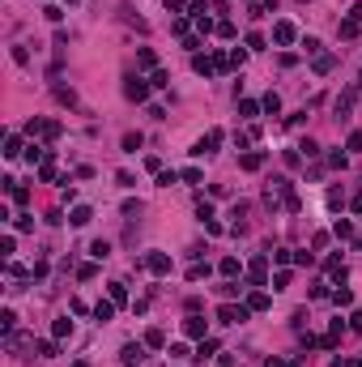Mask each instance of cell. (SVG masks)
I'll return each mask as SVG.
<instances>
[{
	"instance_id": "277c9868",
	"label": "cell",
	"mask_w": 362,
	"mask_h": 367,
	"mask_svg": "<svg viewBox=\"0 0 362 367\" xmlns=\"http://www.w3.org/2000/svg\"><path fill=\"white\" fill-rule=\"evenodd\" d=\"M145 265H149L153 274H171V256H166V252H149V256H145Z\"/></svg>"
},
{
	"instance_id": "2e32d148",
	"label": "cell",
	"mask_w": 362,
	"mask_h": 367,
	"mask_svg": "<svg viewBox=\"0 0 362 367\" xmlns=\"http://www.w3.org/2000/svg\"><path fill=\"white\" fill-rule=\"evenodd\" d=\"M137 64H141V68H153V64H158V56H153L149 47H141V52H137Z\"/></svg>"
},
{
	"instance_id": "8fae6325",
	"label": "cell",
	"mask_w": 362,
	"mask_h": 367,
	"mask_svg": "<svg viewBox=\"0 0 362 367\" xmlns=\"http://www.w3.org/2000/svg\"><path fill=\"white\" fill-rule=\"evenodd\" d=\"M247 282H251V286H264V256H260V260H251V269H247Z\"/></svg>"
},
{
	"instance_id": "7a4b0ae2",
	"label": "cell",
	"mask_w": 362,
	"mask_h": 367,
	"mask_svg": "<svg viewBox=\"0 0 362 367\" xmlns=\"http://www.w3.org/2000/svg\"><path fill=\"white\" fill-rule=\"evenodd\" d=\"M124 94H128L132 103H145V94H149V86H145L141 77H128V81H124Z\"/></svg>"
},
{
	"instance_id": "9a60e30c",
	"label": "cell",
	"mask_w": 362,
	"mask_h": 367,
	"mask_svg": "<svg viewBox=\"0 0 362 367\" xmlns=\"http://www.w3.org/2000/svg\"><path fill=\"white\" fill-rule=\"evenodd\" d=\"M51 337H72V321L68 316H60V321L51 325Z\"/></svg>"
},
{
	"instance_id": "30bf717a",
	"label": "cell",
	"mask_w": 362,
	"mask_h": 367,
	"mask_svg": "<svg viewBox=\"0 0 362 367\" xmlns=\"http://www.w3.org/2000/svg\"><path fill=\"white\" fill-rule=\"evenodd\" d=\"M90 218H94V209H90V205H77V209L68 214V222H72V227H86Z\"/></svg>"
},
{
	"instance_id": "5b68a950",
	"label": "cell",
	"mask_w": 362,
	"mask_h": 367,
	"mask_svg": "<svg viewBox=\"0 0 362 367\" xmlns=\"http://www.w3.org/2000/svg\"><path fill=\"white\" fill-rule=\"evenodd\" d=\"M119 359H124L128 367H132V363H141V359H145V346H141V341H128V346L119 350Z\"/></svg>"
},
{
	"instance_id": "52a82bcc",
	"label": "cell",
	"mask_w": 362,
	"mask_h": 367,
	"mask_svg": "<svg viewBox=\"0 0 362 367\" xmlns=\"http://www.w3.org/2000/svg\"><path fill=\"white\" fill-rule=\"evenodd\" d=\"M273 39L281 43V47H286V43H294V26H290V21H277V26H273Z\"/></svg>"
},
{
	"instance_id": "9c48e42d",
	"label": "cell",
	"mask_w": 362,
	"mask_h": 367,
	"mask_svg": "<svg viewBox=\"0 0 362 367\" xmlns=\"http://www.w3.org/2000/svg\"><path fill=\"white\" fill-rule=\"evenodd\" d=\"M213 354H217V341H213V337H200V346H196V363L213 359Z\"/></svg>"
},
{
	"instance_id": "7402d4cb",
	"label": "cell",
	"mask_w": 362,
	"mask_h": 367,
	"mask_svg": "<svg viewBox=\"0 0 362 367\" xmlns=\"http://www.w3.org/2000/svg\"><path fill=\"white\" fill-rule=\"evenodd\" d=\"M256 111H260V103H251V99H243V103H239V115H243V120H251Z\"/></svg>"
},
{
	"instance_id": "8d00e7d4",
	"label": "cell",
	"mask_w": 362,
	"mask_h": 367,
	"mask_svg": "<svg viewBox=\"0 0 362 367\" xmlns=\"http://www.w3.org/2000/svg\"><path fill=\"white\" fill-rule=\"evenodd\" d=\"M349 329H362V312H354V316H349Z\"/></svg>"
},
{
	"instance_id": "484cf974",
	"label": "cell",
	"mask_w": 362,
	"mask_h": 367,
	"mask_svg": "<svg viewBox=\"0 0 362 367\" xmlns=\"http://www.w3.org/2000/svg\"><path fill=\"white\" fill-rule=\"evenodd\" d=\"M39 354H43V359H56L60 346H56V341H39Z\"/></svg>"
},
{
	"instance_id": "4fadbf2b",
	"label": "cell",
	"mask_w": 362,
	"mask_h": 367,
	"mask_svg": "<svg viewBox=\"0 0 362 367\" xmlns=\"http://www.w3.org/2000/svg\"><path fill=\"white\" fill-rule=\"evenodd\" d=\"M273 299H269V295H264V290H256V295H247V307H251V312H264V307H269Z\"/></svg>"
},
{
	"instance_id": "ffe728a7",
	"label": "cell",
	"mask_w": 362,
	"mask_h": 367,
	"mask_svg": "<svg viewBox=\"0 0 362 367\" xmlns=\"http://www.w3.org/2000/svg\"><path fill=\"white\" fill-rule=\"evenodd\" d=\"M260 107L269 111V115H277V111H281V99H277V94H264V103H260Z\"/></svg>"
},
{
	"instance_id": "ab89813d",
	"label": "cell",
	"mask_w": 362,
	"mask_h": 367,
	"mask_svg": "<svg viewBox=\"0 0 362 367\" xmlns=\"http://www.w3.org/2000/svg\"><path fill=\"white\" fill-rule=\"evenodd\" d=\"M341 367H362V363H358V359H349V363H341Z\"/></svg>"
},
{
	"instance_id": "d590c367",
	"label": "cell",
	"mask_w": 362,
	"mask_h": 367,
	"mask_svg": "<svg viewBox=\"0 0 362 367\" xmlns=\"http://www.w3.org/2000/svg\"><path fill=\"white\" fill-rule=\"evenodd\" d=\"M166 9H171V13H184V0H166Z\"/></svg>"
},
{
	"instance_id": "cb8c5ba5",
	"label": "cell",
	"mask_w": 362,
	"mask_h": 367,
	"mask_svg": "<svg viewBox=\"0 0 362 367\" xmlns=\"http://www.w3.org/2000/svg\"><path fill=\"white\" fill-rule=\"evenodd\" d=\"M332 299H337V307H349V303H354V290L341 286V290H332Z\"/></svg>"
},
{
	"instance_id": "836d02e7",
	"label": "cell",
	"mask_w": 362,
	"mask_h": 367,
	"mask_svg": "<svg viewBox=\"0 0 362 367\" xmlns=\"http://www.w3.org/2000/svg\"><path fill=\"white\" fill-rule=\"evenodd\" d=\"M286 286H290V274H286V269H281V274L273 278V290H286Z\"/></svg>"
},
{
	"instance_id": "4dcf8cb0",
	"label": "cell",
	"mask_w": 362,
	"mask_h": 367,
	"mask_svg": "<svg viewBox=\"0 0 362 367\" xmlns=\"http://www.w3.org/2000/svg\"><path fill=\"white\" fill-rule=\"evenodd\" d=\"M204 274H209V265H192V269H188V282H200Z\"/></svg>"
},
{
	"instance_id": "44dd1931",
	"label": "cell",
	"mask_w": 362,
	"mask_h": 367,
	"mask_svg": "<svg viewBox=\"0 0 362 367\" xmlns=\"http://www.w3.org/2000/svg\"><path fill=\"white\" fill-rule=\"evenodd\" d=\"M145 346H166V333L162 329H149V333H145Z\"/></svg>"
},
{
	"instance_id": "5bb4252c",
	"label": "cell",
	"mask_w": 362,
	"mask_h": 367,
	"mask_svg": "<svg viewBox=\"0 0 362 367\" xmlns=\"http://www.w3.org/2000/svg\"><path fill=\"white\" fill-rule=\"evenodd\" d=\"M90 256H94V260H107V256H111V243H107V239H94V243H90Z\"/></svg>"
},
{
	"instance_id": "74e56055",
	"label": "cell",
	"mask_w": 362,
	"mask_h": 367,
	"mask_svg": "<svg viewBox=\"0 0 362 367\" xmlns=\"http://www.w3.org/2000/svg\"><path fill=\"white\" fill-rule=\"evenodd\" d=\"M354 214H362V192H358V197H354Z\"/></svg>"
},
{
	"instance_id": "6da1fadb",
	"label": "cell",
	"mask_w": 362,
	"mask_h": 367,
	"mask_svg": "<svg viewBox=\"0 0 362 367\" xmlns=\"http://www.w3.org/2000/svg\"><path fill=\"white\" fill-rule=\"evenodd\" d=\"M247 312H251V307H243V303H222V307H217V321H222V325H243L247 321Z\"/></svg>"
},
{
	"instance_id": "1f68e13d",
	"label": "cell",
	"mask_w": 362,
	"mask_h": 367,
	"mask_svg": "<svg viewBox=\"0 0 362 367\" xmlns=\"http://www.w3.org/2000/svg\"><path fill=\"white\" fill-rule=\"evenodd\" d=\"M243 286H235V282H222V286H217V295H226V299H230V295H239Z\"/></svg>"
},
{
	"instance_id": "d6986e66",
	"label": "cell",
	"mask_w": 362,
	"mask_h": 367,
	"mask_svg": "<svg viewBox=\"0 0 362 367\" xmlns=\"http://www.w3.org/2000/svg\"><path fill=\"white\" fill-rule=\"evenodd\" d=\"M5 154H9V158H17V154H21V137H17V133H9V141H5Z\"/></svg>"
},
{
	"instance_id": "f1b7e54d",
	"label": "cell",
	"mask_w": 362,
	"mask_h": 367,
	"mask_svg": "<svg viewBox=\"0 0 362 367\" xmlns=\"http://www.w3.org/2000/svg\"><path fill=\"white\" fill-rule=\"evenodd\" d=\"M153 86H158V90H166V86H171V73H162V68H153Z\"/></svg>"
},
{
	"instance_id": "3957f363",
	"label": "cell",
	"mask_w": 362,
	"mask_h": 367,
	"mask_svg": "<svg viewBox=\"0 0 362 367\" xmlns=\"http://www.w3.org/2000/svg\"><path fill=\"white\" fill-rule=\"evenodd\" d=\"M217 145H222V133H217V128H213L209 137H200V141H196V150H192V154H196V158H204V154H213Z\"/></svg>"
},
{
	"instance_id": "4316f807",
	"label": "cell",
	"mask_w": 362,
	"mask_h": 367,
	"mask_svg": "<svg viewBox=\"0 0 362 367\" xmlns=\"http://www.w3.org/2000/svg\"><path fill=\"white\" fill-rule=\"evenodd\" d=\"M124 150L137 154V150H141V133H128V137H124Z\"/></svg>"
},
{
	"instance_id": "d4e9b609",
	"label": "cell",
	"mask_w": 362,
	"mask_h": 367,
	"mask_svg": "<svg viewBox=\"0 0 362 367\" xmlns=\"http://www.w3.org/2000/svg\"><path fill=\"white\" fill-rule=\"evenodd\" d=\"M128 299V290H124V282H111V303H124Z\"/></svg>"
},
{
	"instance_id": "e0dca14e",
	"label": "cell",
	"mask_w": 362,
	"mask_h": 367,
	"mask_svg": "<svg viewBox=\"0 0 362 367\" xmlns=\"http://www.w3.org/2000/svg\"><path fill=\"white\" fill-rule=\"evenodd\" d=\"M358 26H362V21L345 17V21H341V26H337V30H341V39H354V34H358Z\"/></svg>"
},
{
	"instance_id": "60d3db41",
	"label": "cell",
	"mask_w": 362,
	"mask_h": 367,
	"mask_svg": "<svg viewBox=\"0 0 362 367\" xmlns=\"http://www.w3.org/2000/svg\"><path fill=\"white\" fill-rule=\"evenodd\" d=\"M354 90H358V94H362V73H358V81H354Z\"/></svg>"
},
{
	"instance_id": "7c38bea8",
	"label": "cell",
	"mask_w": 362,
	"mask_h": 367,
	"mask_svg": "<svg viewBox=\"0 0 362 367\" xmlns=\"http://www.w3.org/2000/svg\"><path fill=\"white\" fill-rule=\"evenodd\" d=\"M111 316H115V303H111V299H102L98 307H94V321H102V325H107Z\"/></svg>"
},
{
	"instance_id": "f546056e",
	"label": "cell",
	"mask_w": 362,
	"mask_h": 367,
	"mask_svg": "<svg viewBox=\"0 0 362 367\" xmlns=\"http://www.w3.org/2000/svg\"><path fill=\"white\" fill-rule=\"evenodd\" d=\"M222 274H226V278H235V274H239V260H235V256H226V260H222Z\"/></svg>"
},
{
	"instance_id": "d6a6232c",
	"label": "cell",
	"mask_w": 362,
	"mask_h": 367,
	"mask_svg": "<svg viewBox=\"0 0 362 367\" xmlns=\"http://www.w3.org/2000/svg\"><path fill=\"white\" fill-rule=\"evenodd\" d=\"M303 52H307V56H316V52H320V39H311V34H307V39H303Z\"/></svg>"
},
{
	"instance_id": "8992f818",
	"label": "cell",
	"mask_w": 362,
	"mask_h": 367,
	"mask_svg": "<svg viewBox=\"0 0 362 367\" xmlns=\"http://www.w3.org/2000/svg\"><path fill=\"white\" fill-rule=\"evenodd\" d=\"M239 167H243V171H260V167H264V150L243 154V158H239Z\"/></svg>"
},
{
	"instance_id": "e575fe53",
	"label": "cell",
	"mask_w": 362,
	"mask_h": 367,
	"mask_svg": "<svg viewBox=\"0 0 362 367\" xmlns=\"http://www.w3.org/2000/svg\"><path fill=\"white\" fill-rule=\"evenodd\" d=\"M349 150H362V133H349Z\"/></svg>"
},
{
	"instance_id": "b9f144b4",
	"label": "cell",
	"mask_w": 362,
	"mask_h": 367,
	"mask_svg": "<svg viewBox=\"0 0 362 367\" xmlns=\"http://www.w3.org/2000/svg\"><path fill=\"white\" fill-rule=\"evenodd\" d=\"M64 5H81V0H64Z\"/></svg>"
},
{
	"instance_id": "83f0119b",
	"label": "cell",
	"mask_w": 362,
	"mask_h": 367,
	"mask_svg": "<svg viewBox=\"0 0 362 367\" xmlns=\"http://www.w3.org/2000/svg\"><path fill=\"white\" fill-rule=\"evenodd\" d=\"M56 99H60V103H68V107H77V94H72V90H64V86L56 90Z\"/></svg>"
},
{
	"instance_id": "603a6c76",
	"label": "cell",
	"mask_w": 362,
	"mask_h": 367,
	"mask_svg": "<svg viewBox=\"0 0 362 367\" xmlns=\"http://www.w3.org/2000/svg\"><path fill=\"white\" fill-rule=\"evenodd\" d=\"M332 235H337V239H349V235H354V227H349L345 218H337V227H332Z\"/></svg>"
},
{
	"instance_id": "f35d334b",
	"label": "cell",
	"mask_w": 362,
	"mask_h": 367,
	"mask_svg": "<svg viewBox=\"0 0 362 367\" xmlns=\"http://www.w3.org/2000/svg\"><path fill=\"white\" fill-rule=\"evenodd\" d=\"M264 367H286V363H281V359H269V363H264Z\"/></svg>"
},
{
	"instance_id": "ac0fdd59",
	"label": "cell",
	"mask_w": 362,
	"mask_h": 367,
	"mask_svg": "<svg viewBox=\"0 0 362 367\" xmlns=\"http://www.w3.org/2000/svg\"><path fill=\"white\" fill-rule=\"evenodd\" d=\"M332 64H337V56H316V73H332Z\"/></svg>"
},
{
	"instance_id": "ba28073f",
	"label": "cell",
	"mask_w": 362,
	"mask_h": 367,
	"mask_svg": "<svg viewBox=\"0 0 362 367\" xmlns=\"http://www.w3.org/2000/svg\"><path fill=\"white\" fill-rule=\"evenodd\" d=\"M184 333L200 341V337H204V321H200V316H188V321H184Z\"/></svg>"
}]
</instances>
